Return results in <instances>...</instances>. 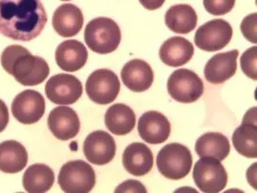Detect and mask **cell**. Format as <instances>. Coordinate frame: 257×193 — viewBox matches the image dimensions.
Masks as SVG:
<instances>
[{
    "label": "cell",
    "mask_w": 257,
    "mask_h": 193,
    "mask_svg": "<svg viewBox=\"0 0 257 193\" xmlns=\"http://www.w3.org/2000/svg\"><path fill=\"white\" fill-rule=\"evenodd\" d=\"M167 88L170 96L182 104H192L198 101L203 94L204 86L201 78L196 72L179 69L171 74Z\"/></svg>",
    "instance_id": "obj_7"
},
{
    "label": "cell",
    "mask_w": 257,
    "mask_h": 193,
    "mask_svg": "<svg viewBox=\"0 0 257 193\" xmlns=\"http://www.w3.org/2000/svg\"><path fill=\"white\" fill-rule=\"evenodd\" d=\"M83 24V13L76 5L71 3L59 6L52 17L54 30L64 38L76 36L80 32Z\"/></svg>",
    "instance_id": "obj_18"
},
{
    "label": "cell",
    "mask_w": 257,
    "mask_h": 193,
    "mask_svg": "<svg viewBox=\"0 0 257 193\" xmlns=\"http://www.w3.org/2000/svg\"><path fill=\"white\" fill-rule=\"evenodd\" d=\"M84 40L91 50L98 54L115 51L121 40V32L117 23L109 18H96L87 24Z\"/></svg>",
    "instance_id": "obj_3"
},
{
    "label": "cell",
    "mask_w": 257,
    "mask_h": 193,
    "mask_svg": "<svg viewBox=\"0 0 257 193\" xmlns=\"http://www.w3.org/2000/svg\"><path fill=\"white\" fill-rule=\"evenodd\" d=\"M55 60L59 68L66 72H76L88 60V50L77 40H67L59 45L55 51Z\"/></svg>",
    "instance_id": "obj_19"
},
{
    "label": "cell",
    "mask_w": 257,
    "mask_h": 193,
    "mask_svg": "<svg viewBox=\"0 0 257 193\" xmlns=\"http://www.w3.org/2000/svg\"><path fill=\"white\" fill-rule=\"evenodd\" d=\"M120 82L117 74L108 69H99L90 74L86 81V93L97 105L113 103L119 93Z\"/></svg>",
    "instance_id": "obj_8"
},
{
    "label": "cell",
    "mask_w": 257,
    "mask_h": 193,
    "mask_svg": "<svg viewBox=\"0 0 257 193\" xmlns=\"http://www.w3.org/2000/svg\"><path fill=\"white\" fill-rule=\"evenodd\" d=\"M117 151L114 138L106 132L90 133L83 144L84 156L95 165H105L113 160Z\"/></svg>",
    "instance_id": "obj_12"
},
{
    "label": "cell",
    "mask_w": 257,
    "mask_h": 193,
    "mask_svg": "<svg viewBox=\"0 0 257 193\" xmlns=\"http://www.w3.org/2000/svg\"><path fill=\"white\" fill-rule=\"evenodd\" d=\"M47 23L41 0H0V33L15 41L40 36Z\"/></svg>",
    "instance_id": "obj_1"
},
{
    "label": "cell",
    "mask_w": 257,
    "mask_h": 193,
    "mask_svg": "<svg viewBox=\"0 0 257 193\" xmlns=\"http://www.w3.org/2000/svg\"><path fill=\"white\" fill-rule=\"evenodd\" d=\"M28 154L24 145L15 140L0 143V171L8 174L19 173L27 165Z\"/></svg>",
    "instance_id": "obj_22"
},
{
    "label": "cell",
    "mask_w": 257,
    "mask_h": 193,
    "mask_svg": "<svg viewBox=\"0 0 257 193\" xmlns=\"http://www.w3.org/2000/svg\"><path fill=\"white\" fill-rule=\"evenodd\" d=\"M156 164L165 178L176 181L185 178L190 173L193 157L186 146L170 143L164 146L158 153Z\"/></svg>",
    "instance_id": "obj_4"
},
{
    "label": "cell",
    "mask_w": 257,
    "mask_h": 193,
    "mask_svg": "<svg viewBox=\"0 0 257 193\" xmlns=\"http://www.w3.org/2000/svg\"><path fill=\"white\" fill-rule=\"evenodd\" d=\"M193 179L202 192H221L226 186L227 173L218 159L200 157L194 166Z\"/></svg>",
    "instance_id": "obj_6"
},
{
    "label": "cell",
    "mask_w": 257,
    "mask_h": 193,
    "mask_svg": "<svg viewBox=\"0 0 257 193\" xmlns=\"http://www.w3.org/2000/svg\"><path fill=\"white\" fill-rule=\"evenodd\" d=\"M142 6L147 10H157L163 6L165 0H139Z\"/></svg>",
    "instance_id": "obj_32"
},
{
    "label": "cell",
    "mask_w": 257,
    "mask_h": 193,
    "mask_svg": "<svg viewBox=\"0 0 257 193\" xmlns=\"http://www.w3.org/2000/svg\"><path fill=\"white\" fill-rule=\"evenodd\" d=\"M3 69L24 86H36L43 83L50 70L47 61L22 46L12 45L5 48L1 54Z\"/></svg>",
    "instance_id": "obj_2"
},
{
    "label": "cell",
    "mask_w": 257,
    "mask_h": 193,
    "mask_svg": "<svg viewBox=\"0 0 257 193\" xmlns=\"http://www.w3.org/2000/svg\"><path fill=\"white\" fill-rule=\"evenodd\" d=\"M235 0H203V6L213 16H223L232 11Z\"/></svg>",
    "instance_id": "obj_28"
},
{
    "label": "cell",
    "mask_w": 257,
    "mask_h": 193,
    "mask_svg": "<svg viewBox=\"0 0 257 193\" xmlns=\"http://www.w3.org/2000/svg\"><path fill=\"white\" fill-rule=\"evenodd\" d=\"M58 184L66 193H89L95 185V172L84 160H71L62 166Z\"/></svg>",
    "instance_id": "obj_5"
},
{
    "label": "cell",
    "mask_w": 257,
    "mask_h": 193,
    "mask_svg": "<svg viewBox=\"0 0 257 193\" xmlns=\"http://www.w3.org/2000/svg\"><path fill=\"white\" fill-rule=\"evenodd\" d=\"M256 22L257 14L253 13L244 18L240 25L243 36L245 37L248 42L255 45L257 44Z\"/></svg>",
    "instance_id": "obj_29"
},
{
    "label": "cell",
    "mask_w": 257,
    "mask_h": 193,
    "mask_svg": "<svg viewBox=\"0 0 257 193\" xmlns=\"http://www.w3.org/2000/svg\"><path fill=\"white\" fill-rule=\"evenodd\" d=\"M47 125L51 133L63 141L74 138L80 131V120L77 113L64 106L51 110L47 118Z\"/></svg>",
    "instance_id": "obj_13"
},
{
    "label": "cell",
    "mask_w": 257,
    "mask_h": 193,
    "mask_svg": "<svg viewBox=\"0 0 257 193\" xmlns=\"http://www.w3.org/2000/svg\"><path fill=\"white\" fill-rule=\"evenodd\" d=\"M154 158L152 150L144 143L128 145L122 154V164L129 174L141 177L151 172Z\"/></svg>",
    "instance_id": "obj_20"
},
{
    "label": "cell",
    "mask_w": 257,
    "mask_h": 193,
    "mask_svg": "<svg viewBox=\"0 0 257 193\" xmlns=\"http://www.w3.org/2000/svg\"><path fill=\"white\" fill-rule=\"evenodd\" d=\"M232 35L231 25L224 20L216 19L199 27L195 35V44L204 51H218L230 43Z\"/></svg>",
    "instance_id": "obj_9"
},
{
    "label": "cell",
    "mask_w": 257,
    "mask_h": 193,
    "mask_svg": "<svg viewBox=\"0 0 257 193\" xmlns=\"http://www.w3.org/2000/svg\"><path fill=\"white\" fill-rule=\"evenodd\" d=\"M141 138L149 144H161L171 134V123L158 111L145 112L138 122Z\"/></svg>",
    "instance_id": "obj_15"
},
{
    "label": "cell",
    "mask_w": 257,
    "mask_h": 193,
    "mask_svg": "<svg viewBox=\"0 0 257 193\" xmlns=\"http://www.w3.org/2000/svg\"><path fill=\"white\" fill-rule=\"evenodd\" d=\"M46 111V101L35 90H24L14 99L13 116L24 125H32L42 119Z\"/></svg>",
    "instance_id": "obj_11"
},
{
    "label": "cell",
    "mask_w": 257,
    "mask_h": 193,
    "mask_svg": "<svg viewBox=\"0 0 257 193\" xmlns=\"http://www.w3.org/2000/svg\"><path fill=\"white\" fill-rule=\"evenodd\" d=\"M256 53V47H251L245 50L240 59L242 71L253 80L257 79Z\"/></svg>",
    "instance_id": "obj_27"
},
{
    "label": "cell",
    "mask_w": 257,
    "mask_h": 193,
    "mask_svg": "<svg viewBox=\"0 0 257 193\" xmlns=\"http://www.w3.org/2000/svg\"><path fill=\"white\" fill-rule=\"evenodd\" d=\"M9 124V110L6 104L0 100V133H2Z\"/></svg>",
    "instance_id": "obj_31"
},
{
    "label": "cell",
    "mask_w": 257,
    "mask_h": 193,
    "mask_svg": "<svg viewBox=\"0 0 257 193\" xmlns=\"http://www.w3.org/2000/svg\"><path fill=\"white\" fill-rule=\"evenodd\" d=\"M238 56L237 49L214 55L204 67L205 79L212 84H222L230 79L237 71Z\"/></svg>",
    "instance_id": "obj_16"
},
{
    "label": "cell",
    "mask_w": 257,
    "mask_h": 193,
    "mask_svg": "<svg viewBox=\"0 0 257 193\" xmlns=\"http://www.w3.org/2000/svg\"><path fill=\"white\" fill-rule=\"evenodd\" d=\"M193 44L183 37L175 36L165 41L159 50L160 59L170 67H180L187 64L194 56Z\"/></svg>",
    "instance_id": "obj_21"
},
{
    "label": "cell",
    "mask_w": 257,
    "mask_h": 193,
    "mask_svg": "<svg viewBox=\"0 0 257 193\" xmlns=\"http://www.w3.org/2000/svg\"><path fill=\"white\" fill-rule=\"evenodd\" d=\"M55 181L53 170L46 164L36 163L30 165L24 172V188L29 193H45L48 191Z\"/></svg>",
    "instance_id": "obj_25"
},
{
    "label": "cell",
    "mask_w": 257,
    "mask_h": 193,
    "mask_svg": "<svg viewBox=\"0 0 257 193\" xmlns=\"http://www.w3.org/2000/svg\"><path fill=\"white\" fill-rule=\"evenodd\" d=\"M115 192L146 193L147 192V188L139 181L128 180V181H125L124 182L120 183L115 189Z\"/></svg>",
    "instance_id": "obj_30"
},
{
    "label": "cell",
    "mask_w": 257,
    "mask_h": 193,
    "mask_svg": "<svg viewBox=\"0 0 257 193\" xmlns=\"http://www.w3.org/2000/svg\"><path fill=\"white\" fill-rule=\"evenodd\" d=\"M120 76L123 84L129 90L136 93L145 92L150 89L154 80V73L151 65L141 59L127 62L121 70Z\"/></svg>",
    "instance_id": "obj_17"
},
{
    "label": "cell",
    "mask_w": 257,
    "mask_h": 193,
    "mask_svg": "<svg viewBox=\"0 0 257 193\" xmlns=\"http://www.w3.org/2000/svg\"><path fill=\"white\" fill-rule=\"evenodd\" d=\"M60 1H70V0H60Z\"/></svg>",
    "instance_id": "obj_33"
},
{
    "label": "cell",
    "mask_w": 257,
    "mask_h": 193,
    "mask_svg": "<svg viewBox=\"0 0 257 193\" xmlns=\"http://www.w3.org/2000/svg\"><path fill=\"white\" fill-rule=\"evenodd\" d=\"M106 128L116 135H125L131 133L136 124L134 111L124 104H116L107 109L105 113Z\"/></svg>",
    "instance_id": "obj_24"
},
{
    "label": "cell",
    "mask_w": 257,
    "mask_h": 193,
    "mask_svg": "<svg viewBox=\"0 0 257 193\" xmlns=\"http://www.w3.org/2000/svg\"><path fill=\"white\" fill-rule=\"evenodd\" d=\"M47 99L60 106L75 104L82 96L83 86L81 81L74 75L58 73L50 77L46 84Z\"/></svg>",
    "instance_id": "obj_10"
},
{
    "label": "cell",
    "mask_w": 257,
    "mask_h": 193,
    "mask_svg": "<svg viewBox=\"0 0 257 193\" xmlns=\"http://www.w3.org/2000/svg\"><path fill=\"white\" fill-rule=\"evenodd\" d=\"M232 143L240 155L248 158H256V108H252L245 113L242 125L233 133Z\"/></svg>",
    "instance_id": "obj_14"
},
{
    "label": "cell",
    "mask_w": 257,
    "mask_h": 193,
    "mask_svg": "<svg viewBox=\"0 0 257 193\" xmlns=\"http://www.w3.org/2000/svg\"><path fill=\"white\" fill-rule=\"evenodd\" d=\"M165 24L175 33L188 34L196 28L198 16L192 6L177 4L166 12Z\"/></svg>",
    "instance_id": "obj_23"
},
{
    "label": "cell",
    "mask_w": 257,
    "mask_h": 193,
    "mask_svg": "<svg viewBox=\"0 0 257 193\" xmlns=\"http://www.w3.org/2000/svg\"><path fill=\"white\" fill-rule=\"evenodd\" d=\"M196 152L199 157H214L222 161L230 153V143L222 133H204L196 142Z\"/></svg>",
    "instance_id": "obj_26"
}]
</instances>
